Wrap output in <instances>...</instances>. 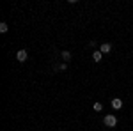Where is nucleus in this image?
<instances>
[{
  "label": "nucleus",
  "mask_w": 133,
  "mask_h": 131,
  "mask_svg": "<svg viewBox=\"0 0 133 131\" xmlns=\"http://www.w3.org/2000/svg\"><path fill=\"white\" fill-rule=\"evenodd\" d=\"M110 50H112V44H110V43H103L101 46H99V51H101V53H108Z\"/></svg>",
  "instance_id": "nucleus-3"
},
{
  "label": "nucleus",
  "mask_w": 133,
  "mask_h": 131,
  "mask_svg": "<svg viewBox=\"0 0 133 131\" xmlns=\"http://www.w3.org/2000/svg\"><path fill=\"white\" fill-rule=\"evenodd\" d=\"M16 59H18L20 62H25L27 59H29V55H27V51H25V50H20L18 53H16Z\"/></svg>",
  "instance_id": "nucleus-2"
},
{
  "label": "nucleus",
  "mask_w": 133,
  "mask_h": 131,
  "mask_svg": "<svg viewBox=\"0 0 133 131\" xmlns=\"http://www.w3.org/2000/svg\"><path fill=\"white\" fill-rule=\"evenodd\" d=\"M0 32H2V34H5V32H7V23H4V21L0 23Z\"/></svg>",
  "instance_id": "nucleus-8"
},
{
  "label": "nucleus",
  "mask_w": 133,
  "mask_h": 131,
  "mask_svg": "<svg viewBox=\"0 0 133 131\" xmlns=\"http://www.w3.org/2000/svg\"><path fill=\"white\" fill-rule=\"evenodd\" d=\"M92 108H94V110H96V112H101V110H103V105H101V103H99V101H96V103L92 105Z\"/></svg>",
  "instance_id": "nucleus-6"
},
{
  "label": "nucleus",
  "mask_w": 133,
  "mask_h": 131,
  "mask_svg": "<svg viewBox=\"0 0 133 131\" xmlns=\"http://www.w3.org/2000/svg\"><path fill=\"white\" fill-rule=\"evenodd\" d=\"M62 57H64V60H71V53H69V51H62Z\"/></svg>",
  "instance_id": "nucleus-7"
},
{
  "label": "nucleus",
  "mask_w": 133,
  "mask_h": 131,
  "mask_svg": "<svg viewBox=\"0 0 133 131\" xmlns=\"http://www.w3.org/2000/svg\"><path fill=\"white\" fill-rule=\"evenodd\" d=\"M103 122H105V126H108V128H114V126L117 124V119H115L114 115H105Z\"/></svg>",
  "instance_id": "nucleus-1"
},
{
  "label": "nucleus",
  "mask_w": 133,
  "mask_h": 131,
  "mask_svg": "<svg viewBox=\"0 0 133 131\" xmlns=\"http://www.w3.org/2000/svg\"><path fill=\"white\" fill-rule=\"evenodd\" d=\"M92 59H94V62H99L103 59V53L101 51H94V53H92Z\"/></svg>",
  "instance_id": "nucleus-5"
},
{
  "label": "nucleus",
  "mask_w": 133,
  "mask_h": 131,
  "mask_svg": "<svg viewBox=\"0 0 133 131\" xmlns=\"http://www.w3.org/2000/svg\"><path fill=\"white\" fill-rule=\"evenodd\" d=\"M112 106L115 108V110H119V108L123 106V99H117V98H115V99H112Z\"/></svg>",
  "instance_id": "nucleus-4"
}]
</instances>
